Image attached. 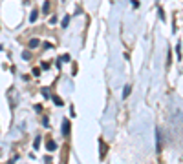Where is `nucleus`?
Masks as SVG:
<instances>
[{
    "label": "nucleus",
    "mask_w": 183,
    "mask_h": 164,
    "mask_svg": "<svg viewBox=\"0 0 183 164\" xmlns=\"http://www.w3.org/2000/svg\"><path fill=\"white\" fill-rule=\"evenodd\" d=\"M68 133H70V122L64 120L62 122V135H68Z\"/></svg>",
    "instance_id": "1"
},
{
    "label": "nucleus",
    "mask_w": 183,
    "mask_h": 164,
    "mask_svg": "<svg viewBox=\"0 0 183 164\" xmlns=\"http://www.w3.org/2000/svg\"><path fill=\"white\" fill-rule=\"evenodd\" d=\"M53 102L57 106H62V98H59V97H53Z\"/></svg>",
    "instance_id": "7"
},
{
    "label": "nucleus",
    "mask_w": 183,
    "mask_h": 164,
    "mask_svg": "<svg viewBox=\"0 0 183 164\" xmlns=\"http://www.w3.org/2000/svg\"><path fill=\"white\" fill-rule=\"evenodd\" d=\"M42 9H44V13H48V11H50V2H44Z\"/></svg>",
    "instance_id": "8"
},
{
    "label": "nucleus",
    "mask_w": 183,
    "mask_h": 164,
    "mask_svg": "<svg viewBox=\"0 0 183 164\" xmlns=\"http://www.w3.org/2000/svg\"><path fill=\"white\" fill-rule=\"evenodd\" d=\"M130 89H132V86H125V91H123V98H126L130 95Z\"/></svg>",
    "instance_id": "3"
},
{
    "label": "nucleus",
    "mask_w": 183,
    "mask_h": 164,
    "mask_svg": "<svg viewBox=\"0 0 183 164\" xmlns=\"http://www.w3.org/2000/svg\"><path fill=\"white\" fill-rule=\"evenodd\" d=\"M42 95L46 98H50V89H48V87H44V89H42Z\"/></svg>",
    "instance_id": "9"
},
{
    "label": "nucleus",
    "mask_w": 183,
    "mask_h": 164,
    "mask_svg": "<svg viewBox=\"0 0 183 164\" xmlns=\"http://www.w3.org/2000/svg\"><path fill=\"white\" fill-rule=\"evenodd\" d=\"M39 44H40V42H39V38H33L31 42H30V47H37Z\"/></svg>",
    "instance_id": "6"
},
{
    "label": "nucleus",
    "mask_w": 183,
    "mask_h": 164,
    "mask_svg": "<svg viewBox=\"0 0 183 164\" xmlns=\"http://www.w3.org/2000/svg\"><path fill=\"white\" fill-rule=\"evenodd\" d=\"M33 146H35V148H39V146H40V139H39V137L35 139V142H33Z\"/></svg>",
    "instance_id": "10"
},
{
    "label": "nucleus",
    "mask_w": 183,
    "mask_h": 164,
    "mask_svg": "<svg viewBox=\"0 0 183 164\" xmlns=\"http://www.w3.org/2000/svg\"><path fill=\"white\" fill-rule=\"evenodd\" d=\"M68 24H70V17L66 15L64 18H62V24H61V26H62V27H68Z\"/></svg>",
    "instance_id": "4"
},
{
    "label": "nucleus",
    "mask_w": 183,
    "mask_h": 164,
    "mask_svg": "<svg viewBox=\"0 0 183 164\" xmlns=\"http://www.w3.org/2000/svg\"><path fill=\"white\" fill-rule=\"evenodd\" d=\"M37 17H39V11H31V17H30V20L35 22V20H37Z\"/></svg>",
    "instance_id": "5"
},
{
    "label": "nucleus",
    "mask_w": 183,
    "mask_h": 164,
    "mask_svg": "<svg viewBox=\"0 0 183 164\" xmlns=\"http://www.w3.org/2000/svg\"><path fill=\"white\" fill-rule=\"evenodd\" d=\"M46 148H48V150H50V152H53L55 148H57V142L50 141V142H48V144H46Z\"/></svg>",
    "instance_id": "2"
},
{
    "label": "nucleus",
    "mask_w": 183,
    "mask_h": 164,
    "mask_svg": "<svg viewBox=\"0 0 183 164\" xmlns=\"http://www.w3.org/2000/svg\"><path fill=\"white\" fill-rule=\"evenodd\" d=\"M22 58H24V60H28V58H30V53H28V51H24V53H22Z\"/></svg>",
    "instance_id": "11"
}]
</instances>
